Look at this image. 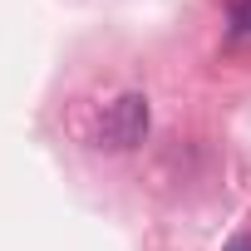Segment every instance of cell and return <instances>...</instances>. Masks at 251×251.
I'll list each match as a JSON object with an SVG mask.
<instances>
[{"label": "cell", "instance_id": "obj_1", "mask_svg": "<svg viewBox=\"0 0 251 251\" xmlns=\"http://www.w3.org/2000/svg\"><path fill=\"white\" fill-rule=\"evenodd\" d=\"M148 123H153L148 99H143V94H123V99H113L108 113H103V143L118 148V153H128V148H138V143L148 138Z\"/></svg>", "mask_w": 251, "mask_h": 251}, {"label": "cell", "instance_id": "obj_2", "mask_svg": "<svg viewBox=\"0 0 251 251\" xmlns=\"http://www.w3.org/2000/svg\"><path fill=\"white\" fill-rule=\"evenodd\" d=\"M226 251H251V241H236V246H226Z\"/></svg>", "mask_w": 251, "mask_h": 251}, {"label": "cell", "instance_id": "obj_3", "mask_svg": "<svg viewBox=\"0 0 251 251\" xmlns=\"http://www.w3.org/2000/svg\"><path fill=\"white\" fill-rule=\"evenodd\" d=\"M241 20H246V25H251V10H241Z\"/></svg>", "mask_w": 251, "mask_h": 251}]
</instances>
